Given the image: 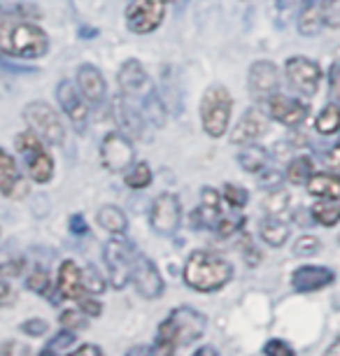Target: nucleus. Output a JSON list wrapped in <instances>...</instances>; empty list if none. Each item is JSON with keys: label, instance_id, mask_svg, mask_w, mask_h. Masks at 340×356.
<instances>
[{"label": "nucleus", "instance_id": "4", "mask_svg": "<svg viewBox=\"0 0 340 356\" xmlns=\"http://www.w3.org/2000/svg\"><path fill=\"white\" fill-rule=\"evenodd\" d=\"M231 112H233L231 91L222 84L208 86L201 100V124L205 136L212 140L224 138L231 124Z\"/></svg>", "mask_w": 340, "mask_h": 356}, {"label": "nucleus", "instance_id": "36", "mask_svg": "<svg viewBox=\"0 0 340 356\" xmlns=\"http://www.w3.org/2000/svg\"><path fill=\"white\" fill-rule=\"evenodd\" d=\"M61 324L63 328H68V331H82V328L86 326V319H84V312L79 310V307H75V310H65L61 314Z\"/></svg>", "mask_w": 340, "mask_h": 356}, {"label": "nucleus", "instance_id": "30", "mask_svg": "<svg viewBox=\"0 0 340 356\" xmlns=\"http://www.w3.org/2000/svg\"><path fill=\"white\" fill-rule=\"evenodd\" d=\"M315 129L317 133H322V136H336L340 131V105L338 103L326 105L324 110L317 114Z\"/></svg>", "mask_w": 340, "mask_h": 356}, {"label": "nucleus", "instance_id": "3", "mask_svg": "<svg viewBox=\"0 0 340 356\" xmlns=\"http://www.w3.org/2000/svg\"><path fill=\"white\" fill-rule=\"evenodd\" d=\"M233 280V266L215 252L198 250L184 264V282L198 293H212Z\"/></svg>", "mask_w": 340, "mask_h": 356}, {"label": "nucleus", "instance_id": "14", "mask_svg": "<svg viewBox=\"0 0 340 356\" xmlns=\"http://www.w3.org/2000/svg\"><path fill=\"white\" fill-rule=\"evenodd\" d=\"M117 82H119V89H122V96H126L129 100H143L154 89L147 70L143 68V63H140L138 58H129V61L119 68Z\"/></svg>", "mask_w": 340, "mask_h": 356}, {"label": "nucleus", "instance_id": "33", "mask_svg": "<svg viewBox=\"0 0 340 356\" xmlns=\"http://www.w3.org/2000/svg\"><path fill=\"white\" fill-rule=\"evenodd\" d=\"M222 198L233 207V210H243V207L250 203L248 189H245V186H240V184H224Z\"/></svg>", "mask_w": 340, "mask_h": 356}, {"label": "nucleus", "instance_id": "26", "mask_svg": "<svg viewBox=\"0 0 340 356\" xmlns=\"http://www.w3.org/2000/svg\"><path fill=\"white\" fill-rule=\"evenodd\" d=\"M259 233H261L264 243L270 245V247H282L286 240H289V226H286L280 217H275V214L261 221Z\"/></svg>", "mask_w": 340, "mask_h": 356}, {"label": "nucleus", "instance_id": "39", "mask_svg": "<svg viewBox=\"0 0 340 356\" xmlns=\"http://www.w3.org/2000/svg\"><path fill=\"white\" fill-rule=\"evenodd\" d=\"M26 286H29L33 293H42L44 296L47 291H49V277H47L44 270H40V268H38V270H33L31 277L26 280Z\"/></svg>", "mask_w": 340, "mask_h": 356}, {"label": "nucleus", "instance_id": "19", "mask_svg": "<svg viewBox=\"0 0 340 356\" xmlns=\"http://www.w3.org/2000/svg\"><path fill=\"white\" fill-rule=\"evenodd\" d=\"M266 131H268V117H266L259 107H250V110L243 114V119L238 122L236 129H233L231 143L250 145V143H254L257 138H261Z\"/></svg>", "mask_w": 340, "mask_h": 356}, {"label": "nucleus", "instance_id": "42", "mask_svg": "<svg viewBox=\"0 0 340 356\" xmlns=\"http://www.w3.org/2000/svg\"><path fill=\"white\" fill-rule=\"evenodd\" d=\"M329 89L333 103H340V63H333V68L329 72Z\"/></svg>", "mask_w": 340, "mask_h": 356}, {"label": "nucleus", "instance_id": "18", "mask_svg": "<svg viewBox=\"0 0 340 356\" xmlns=\"http://www.w3.org/2000/svg\"><path fill=\"white\" fill-rule=\"evenodd\" d=\"M56 289L65 300H79L86 293V282H84V270L79 268L75 261L65 259L58 266V277H56Z\"/></svg>", "mask_w": 340, "mask_h": 356}, {"label": "nucleus", "instance_id": "2", "mask_svg": "<svg viewBox=\"0 0 340 356\" xmlns=\"http://www.w3.org/2000/svg\"><path fill=\"white\" fill-rule=\"evenodd\" d=\"M49 51V35L38 24L0 15V54L15 58H42Z\"/></svg>", "mask_w": 340, "mask_h": 356}, {"label": "nucleus", "instance_id": "29", "mask_svg": "<svg viewBox=\"0 0 340 356\" xmlns=\"http://www.w3.org/2000/svg\"><path fill=\"white\" fill-rule=\"evenodd\" d=\"M310 217L322 224L326 228L331 226H338L340 224V205L338 200H326V198H319V203H315L310 207Z\"/></svg>", "mask_w": 340, "mask_h": 356}, {"label": "nucleus", "instance_id": "43", "mask_svg": "<svg viewBox=\"0 0 340 356\" xmlns=\"http://www.w3.org/2000/svg\"><path fill=\"white\" fill-rule=\"evenodd\" d=\"M324 165L329 168V172L340 175V145L331 147V149L324 154Z\"/></svg>", "mask_w": 340, "mask_h": 356}, {"label": "nucleus", "instance_id": "13", "mask_svg": "<svg viewBox=\"0 0 340 356\" xmlns=\"http://www.w3.org/2000/svg\"><path fill=\"white\" fill-rule=\"evenodd\" d=\"M131 282H133V286H136V291L147 300L159 298V296L163 293V277H161V273H159L156 264L140 252L136 254Z\"/></svg>", "mask_w": 340, "mask_h": 356}, {"label": "nucleus", "instance_id": "34", "mask_svg": "<svg viewBox=\"0 0 340 356\" xmlns=\"http://www.w3.org/2000/svg\"><path fill=\"white\" fill-rule=\"evenodd\" d=\"M72 342H75V331H68V328H65V331H61L51 338L49 345L44 347V354H61L72 345Z\"/></svg>", "mask_w": 340, "mask_h": 356}, {"label": "nucleus", "instance_id": "9", "mask_svg": "<svg viewBox=\"0 0 340 356\" xmlns=\"http://www.w3.org/2000/svg\"><path fill=\"white\" fill-rule=\"evenodd\" d=\"M133 149L131 138L122 131H110L101 143V163L108 172H126L133 165Z\"/></svg>", "mask_w": 340, "mask_h": 356}, {"label": "nucleus", "instance_id": "28", "mask_svg": "<svg viewBox=\"0 0 340 356\" xmlns=\"http://www.w3.org/2000/svg\"><path fill=\"white\" fill-rule=\"evenodd\" d=\"M238 163L245 172L259 175L266 168V163H268V154H266V149H261V147L248 145L243 152L238 154Z\"/></svg>", "mask_w": 340, "mask_h": 356}, {"label": "nucleus", "instance_id": "22", "mask_svg": "<svg viewBox=\"0 0 340 356\" xmlns=\"http://www.w3.org/2000/svg\"><path fill=\"white\" fill-rule=\"evenodd\" d=\"M308 193L315 198L326 200H340V175L333 172H312L310 179L305 182Z\"/></svg>", "mask_w": 340, "mask_h": 356}, {"label": "nucleus", "instance_id": "25", "mask_svg": "<svg viewBox=\"0 0 340 356\" xmlns=\"http://www.w3.org/2000/svg\"><path fill=\"white\" fill-rule=\"evenodd\" d=\"M96 221L103 231H108L112 235H124L129 231V217H126L122 207H117V205H103L101 210L96 212Z\"/></svg>", "mask_w": 340, "mask_h": 356}, {"label": "nucleus", "instance_id": "44", "mask_svg": "<svg viewBox=\"0 0 340 356\" xmlns=\"http://www.w3.org/2000/svg\"><path fill=\"white\" fill-rule=\"evenodd\" d=\"M77 303H79L77 307H79V310H82V312L86 314V317H101L103 307H101V303H98V300L86 298V296H84V298H79Z\"/></svg>", "mask_w": 340, "mask_h": 356}, {"label": "nucleus", "instance_id": "23", "mask_svg": "<svg viewBox=\"0 0 340 356\" xmlns=\"http://www.w3.org/2000/svg\"><path fill=\"white\" fill-rule=\"evenodd\" d=\"M324 15H322V3L319 0H303L301 12H298V33L305 38H315L322 31Z\"/></svg>", "mask_w": 340, "mask_h": 356}, {"label": "nucleus", "instance_id": "45", "mask_svg": "<svg viewBox=\"0 0 340 356\" xmlns=\"http://www.w3.org/2000/svg\"><path fill=\"white\" fill-rule=\"evenodd\" d=\"M280 182H282V175L275 172V170H270V172H266L264 177H259V184H261L264 189H268V191H277Z\"/></svg>", "mask_w": 340, "mask_h": 356}, {"label": "nucleus", "instance_id": "48", "mask_svg": "<svg viewBox=\"0 0 340 356\" xmlns=\"http://www.w3.org/2000/svg\"><path fill=\"white\" fill-rule=\"evenodd\" d=\"M75 354H101V347H96V345H82V347H77V352Z\"/></svg>", "mask_w": 340, "mask_h": 356}, {"label": "nucleus", "instance_id": "24", "mask_svg": "<svg viewBox=\"0 0 340 356\" xmlns=\"http://www.w3.org/2000/svg\"><path fill=\"white\" fill-rule=\"evenodd\" d=\"M117 114H119V126H122V133H126L129 138L143 136V112L133 105V100H129L126 96L119 98Z\"/></svg>", "mask_w": 340, "mask_h": 356}, {"label": "nucleus", "instance_id": "16", "mask_svg": "<svg viewBox=\"0 0 340 356\" xmlns=\"http://www.w3.org/2000/svg\"><path fill=\"white\" fill-rule=\"evenodd\" d=\"M266 103H268L270 117L275 119L277 124L286 126V129H296V126H301L305 122V117H308V105L289 96H282V93H273Z\"/></svg>", "mask_w": 340, "mask_h": 356}, {"label": "nucleus", "instance_id": "17", "mask_svg": "<svg viewBox=\"0 0 340 356\" xmlns=\"http://www.w3.org/2000/svg\"><path fill=\"white\" fill-rule=\"evenodd\" d=\"M336 282V273L329 266H301L291 273V286L301 293L322 291V289L331 286Z\"/></svg>", "mask_w": 340, "mask_h": 356}, {"label": "nucleus", "instance_id": "31", "mask_svg": "<svg viewBox=\"0 0 340 356\" xmlns=\"http://www.w3.org/2000/svg\"><path fill=\"white\" fill-rule=\"evenodd\" d=\"M152 179H154V175H152V168L147 163H136L126 170V186L129 189H147Z\"/></svg>", "mask_w": 340, "mask_h": 356}, {"label": "nucleus", "instance_id": "40", "mask_svg": "<svg viewBox=\"0 0 340 356\" xmlns=\"http://www.w3.org/2000/svg\"><path fill=\"white\" fill-rule=\"evenodd\" d=\"M264 354L266 356H294V349L282 340H268L264 345Z\"/></svg>", "mask_w": 340, "mask_h": 356}, {"label": "nucleus", "instance_id": "35", "mask_svg": "<svg viewBox=\"0 0 340 356\" xmlns=\"http://www.w3.org/2000/svg\"><path fill=\"white\" fill-rule=\"evenodd\" d=\"M322 3L324 24L331 29H340V0H319Z\"/></svg>", "mask_w": 340, "mask_h": 356}, {"label": "nucleus", "instance_id": "50", "mask_svg": "<svg viewBox=\"0 0 340 356\" xmlns=\"http://www.w3.org/2000/svg\"><path fill=\"white\" fill-rule=\"evenodd\" d=\"M196 354H217V349H212V347H203V349H198Z\"/></svg>", "mask_w": 340, "mask_h": 356}, {"label": "nucleus", "instance_id": "37", "mask_svg": "<svg viewBox=\"0 0 340 356\" xmlns=\"http://www.w3.org/2000/svg\"><path fill=\"white\" fill-rule=\"evenodd\" d=\"M319 250H322V243L317 238H312V235H303L294 247L296 257H315Z\"/></svg>", "mask_w": 340, "mask_h": 356}, {"label": "nucleus", "instance_id": "10", "mask_svg": "<svg viewBox=\"0 0 340 356\" xmlns=\"http://www.w3.org/2000/svg\"><path fill=\"white\" fill-rule=\"evenodd\" d=\"M284 75L289 84L301 93V96H315L322 82V68L317 61L308 56H289L284 63Z\"/></svg>", "mask_w": 340, "mask_h": 356}, {"label": "nucleus", "instance_id": "15", "mask_svg": "<svg viewBox=\"0 0 340 356\" xmlns=\"http://www.w3.org/2000/svg\"><path fill=\"white\" fill-rule=\"evenodd\" d=\"M56 98H58V105L63 107V112L70 117V122L82 129L86 124V119H89V100L84 98L79 86L75 82H70V79H63V82H58L56 86Z\"/></svg>", "mask_w": 340, "mask_h": 356}, {"label": "nucleus", "instance_id": "6", "mask_svg": "<svg viewBox=\"0 0 340 356\" xmlns=\"http://www.w3.org/2000/svg\"><path fill=\"white\" fill-rule=\"evenodd\" d=\"M24 119L29 129L42 138L47 145H63L65 140V126L58 117V112L44 100H33L24 107Z\"/></svg>", "mask_w": 340, "mask_h": 356}, {"label": "nucleus", "instance_id": "32", "mask_svg": "<svg viewBox=\"0 0 340 356\" xmlns=\"http://www.w3.org/2000/svg\"><path fill=\"white\" fill-rule=\"evenodd\" d=\"M312 175V161L308 156H298L286 168V179L291 184H305Z\"/></svg>", "mask_w": 340, "mask_h": 356}, {"label": "nucleus", "instance_id": "38", "mask_svg": "<svg viewBox=\"0 0 340 356\" xmlns=\"http://www.w3.org/2000/svg\"><path fill=\"white\" fill-rule=\"evenodd\" d=\"M243 226H245V217L231 219V217H224V214L217 219V224H215V228L219 231V235H224V238H229V235H233L236 231H240Z\"/></svg>", "mask_w": 340, "mask_h": 356}, {"label": "nucleus", "instance_id": "12", "mask_svg": "<svg viewBox=\"0 0 340 356\" xmlns=\"http://www.w3.org/2000/svg\"><path fill=\"white\" fill-rule=\"evenodd\" d=\"M280 79L282 72L273 61L264 58V61H254L250 65L248 72V86L254 100H268L273 93H277L280 89Z\"/></svg>", "mask_w": 340, "mask_h": 356}, {"label": "nucleus", "instance_id": "1", "mask_svg": "<svg viewBox=\"0 0 340 356\" xmlns=\"http://www.w3.org/2000/svg\"><path fill=\"white\" fill-rule=\"evenodd\" d=\"M208 331V317L193 307H175L168 317L161 321L154 338V354H172L179 347H186L191 342L201 340Z\"/></svg>", "mask_w": 340, "mask_h": 356}, {"label": "nucleus", "instance_id": "51", "mask_svg": "<svg viewBox=\"0 0 340 356\" xmlns=\"http://www.w3.org/2000/svg\"><path fill=\"white\" fill-rule=\"evenodd\" d=\"M168 3H175V0H168Z\"/></svg>", "mask_w": 340, "mask_h": 356}, {"label": "nucleus", "instance_id": "8", "mask_svg": "<svg viewBox=\"0 0 340 356\" xmlns=\"http://www.w3.org/2000/svg\"><path fill=\"white\" fill-rule=\"evenodd\" d=\"M165 5L168 0H131L129 10H126V26L131 33L138 35H149L159 26L163 24Z\"/></svg>", "mask_w": 340, "mask_h": 356}, {"label": "nucleus", "instance_id": "5", "mask_svg": "<svg viewBox=\"0 0 340 356\" xmlns=\"http://www.w3.org/2000/svg\"><path fill=\"white\" fill-rule=\"evenodd\" d=\"M17 152L22 154L24 168L29 177L38 184H47L54 177V159L47 152V143L33 131H24L15 138Z\"/></svg>", "mask_w": 340, "mask_h": 356}, {"label": "nucleus", "instance_id": "7", "mask_svg": "<svg viewBox=\"0 0 340 356\" xmlns=\"http://www.w3.org/2000/svg\"><path fill=\"white\" fill-rule=\"evenodd\" d=\"M136 247L129 240H124L122 235H115L112 240H108L103 250L105 268H108L110 282L115 289H124L131 282L133 264H136Z\"/></svg>", "mask_w": 340, "mask_h": 356}, {"label": "nucleus", "instance_id": "20", "mask_svg": "<svg viewBox=\"0 0 340 356\" xmlns=\"http://www.w3.org/2000/svg\"><path fill=\"white\" fill-rule=\"evenodd\" d=\"M77 86L84 93V98L93 105L103 103L108 96V82H105L103 72L91 63H82L77 68Z\"/></svg>", "mask_w": 340, "mask_h": 356}, {"label": "nucleus", "instance_id": "49", "mask_svg": "<svg viewBox=\"0 0 340 356\" xmlns=\"http://www.w3.org/2000/svg\"><path fill=\"white\" fill-rule=\"evenodd\" d=\"M70 226L75 228L72 233H86V226H84L82 217H72V219H70Z\"/></svg>", "mask_w": 340, "mask_h": 356}, {"label": "nucleus", "instance_id": "21", "mask_svg": "<svg viewBox=\"0 0 340 356\" xmlns=\"http://www.w3.org/2000/svg\"><path fill=\"white\" fill-rule=\"evenodd\" d=\"M19 189H24V182H22V172L17 168V161L5 149H0V193L12 198L17 196Z\"/></svg>", "mask_w": 340, "mask_h": 356}, {"label": "nucleus", "instance_id": "11", "mask_svg": "<svg viewBox=\"0 0 340 356\" xmlns=\"http://www.w3.org/2000/svg\"><path fill=\"white\" fill-rule=\"evenodd\" d=\"M182 224V203L175 193H159L149 210V226L159 235H172Z\"/></svg>", "mask_w": 340, "mask_h": 356}, {"label": "nucleus", "instance_id": "47", "mask_svg": "<svg viewBox=\"0 0 340 356\" xmlns=\"http://www.w3.org/2000/svg\"><path fill=\"white\" fill-rule=\"evenodd\" d=\"M12 300H15V291H12L10 282H5L3 277H0V307L10 305Z\"/></svg>", "mask_w": 340, "mask_h": 356}, {"label": "nucleus", "instance_id": "41", "mask_svg": "<svg viewBox=\"0 0 340 356\" xmlns=\"http://www.w3.org/2000/svg\"><path fill=\"white\" fill-rule=\"evenodd\" d=\"M47 328H49V324H47L44 319H29L26 324H22V331L26 335H33V338H40V335H44Z\"/></svg>", "mask_w": 340, "mask_h": 356}, {"label": "nucleus", "instance_id": "27", "mask_svg": "<svg viewBox=\"0 0 340 356\" xmlns=\"http://www.w3.org/2000/svg\"><path fill=\"white\" fill-rule=\"evenodd\" d=\"M205 224H217V219L222 217V193L215 186H203L201 189V207H198Z\"/></svg>", "mask_w": 340, "mask_h": 356}, {"label": "nucleus", "instance_id": "46", "mask_svg": "<svg viewBox=\"0 0 340 356\" xmlns=\"http://www.w3.org/2000/svg\"><path fill=\"white\" fill-rule=\"evenodd\" d=\"M84 282H86V291H96V293H101L103 291V280L98 277L93 270H84Z\"/></svg>", "mask_w": 340, "mask_h": 356}]
</instances>
